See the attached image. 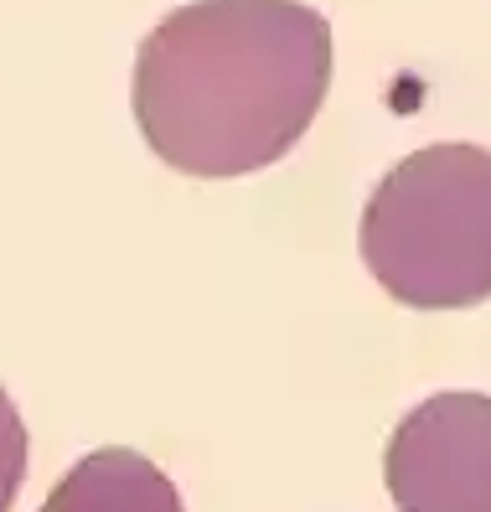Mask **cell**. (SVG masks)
Returning <instances> with one entry per match:
<instances>
[{"mask_svg": "<svg viewBox=\"0 0 491 512\" xmlns=\"http://www.w3.org/2000/svg\"><path fill=\"white\" fill-rule=\"evenodd\" d=\"M26 481V425L16 414V399L0 388V512H11Z\"/></svg>", "mask_w": 491, "mask_h": 512, "instance_id": "cell-5", "label": "cell"}, {"mask_svg": "<svg viewBox=\"0 0 491 512\" xmlns=\"http://www.w3.org/2000/svg\"><path fill=\"white\" fill-rule=\"evenodd\" d=\"M383 481L398 512H491V394L450 388L409 409Z\"/></svg>", "mask_w": 491, "mask_h": 512, "instance_id": "cell-3", "label": "cell"}, {"mask_svg": "<svg viewBox=\"0 0 491 512\" xmlns=\"http://www.w3.org/2000/svg\"><path fill=\"white\" fill-rule=\"evenodd\" d=\"M362 264L409 311L491 300V150L440 140L398 161L362 207Z\"/></svg>", "mask_w": 491, "mask_h": 512, "instance_id": "cell-2", "label": "cell"}, {"mask_svg": "<svg viewBox=\"0 0 491 512\" xmlns=\"http://www.w3.org/2000/svg\"><path fill=\"white\" fill-rule=\"evenodd\" d=\"M42 512H187V507H181L176 481L156 461H145L140 450L125 445H104L57 481Z\"/></svg>", "mask_w": 491, "mask_h": 512, "instance_id": "cell-4", "label": "cell"}, {"mask_svg": "<svg viewBox=\"0 0 491 512\" xmlns=\"http://www.w3.org/2000/svg\"><path fill=\"white\" fill-rule=\"evenodd\" d=\"M331 88V21L300 0H192L135 52V125L187 176H249L300 145Z\"/></svg>", "mask_w": 491, "mask_h": 512, "instance_id": "cell-1", "label": "cell"}]
</instances>
